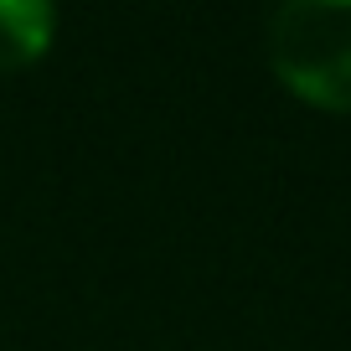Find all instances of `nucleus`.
Segmentation results:
<instances>
[{
	"label": "nucleus",
	"instance_id": "1",
	"mask_svg": "<svg viewBox=\"0 0 351 351\" xmlns=\"http://www.w3.org/2000/svg\"><path fill=\"white\" fill-rule=\"evenodd\" d=\"M269 67L300 104L351 114V0H285L269 16Z\"/></svg>",
	"mask_w": 351,
	"mask_h": 351
},
{
	"label": "nucleus",
	"instance_id": "2",
	"mask_svg": "<svg viewBox=\"0 0 351 351\" xmlns=\"http://www.w3.org/2000/svg\"><path fill=\"white\" fill-rule=\"evenodd\" d=\"M57 5L47 0H0V73H21L52 52Z\"/></svg>",
	"mask_w": 351,
	"mask_h": 351
}]
</instances>
